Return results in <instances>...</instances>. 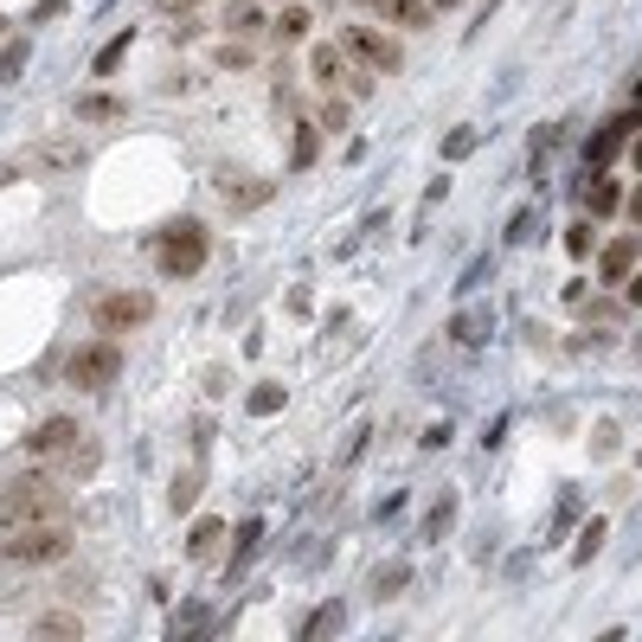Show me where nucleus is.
Here are the masks:
<instances>
[{
  "mask_svg": "<svg viewBox=\"0 0 642 642\" xmlns=\"http://www.w3.org/2000/svg\"><path fill=\"white\" fill-rule=\"evenodd\" d=\"M193 501H200V469H180V476H174V489H167V507H174V514H187Z\"/></svg>",
  "mask_w": 642,
  "mask_h": 642,
  "instance_id": "bb28decb",
  "label": "nucleus"
},
{
  "mask_svg": "<svg viewBox=\"0 0 642 642\" xmlns=\"http://www.w3.org/2000/svg\"><path fill=\"white\" fill-rule=\"evenodd\" d=\"M129 46H136V26H123V33H116V39H110V46L97 52V65H90V72H97V77H110L116 65H123V59H129Z\"/></svg>",
  "mask_w": 642,
  "mask_h": 642,
  "instance_id": "393cba45",
  "label": "nucleus"
},
{
  "mask_svg": "<svg viewBox=\"0 0 642 642\" xmlns=\"http://www.w3.org/2000/svg\"><path fill=\"white\" fill-rule=\"evenodd\" d=\"M213 193H218V206L238 218V213H264V206L277 200V180L244 174V167H218V174H213Z\"/></svg>",
  "mask_w": 642,
  "mask_h": 642,
  "instance_id": "423d86ee",
  "label": "nucleus"
},
{
  "mask_svg": "<svg viewBox=\"0 0 642 642\" xmlns=\"http://www.w3.org/2000/svg\"><path fill=\"white\" fill-rule=\"evenodd\" d=\"M630 167L642 174V129H637V142H630Z\"/></svg>",
  "mask_w": 642,
  "mask_h": 642,
  "instance_id": "ea45409f",
  "label": "nucleus"
},
{
  "mask_svg": "<svg viewBox=\"0 0 642 642\" xmlns=\"http://www.w3.org/2000/svg\"><path fill=\"white\" fill-rule=\"evenodd\" d=\"M430 13H437L430 0H392V20H386V26H405V33H425V26H430Z\"/></svg>",
  "mask_w": 642,
  "mask_h": 642,
  "instance_id": "b1692460",
  "label": "nucleus"
},
{
  "mask_svg": "<svg viewBox=\"0 0 642 642\" xmlns=\"http://www.w3.org/2000/svg\"><path fill=\"white\" fill-rule=\"evenodd\" d=\"M637 129H642V110H624V116H610V123H604V129H597V136L584 142V167H591V174H597V167H610V161H617L624 148L637 142Z\"/></svg>",
  "mask_w": 642,
  "mask_h": 642,
  "instance_id": "6e6552de",
  "label": "nucleus"
},
{
  "mask_svg": "<svg viewBox=\"0 0 642 642\" xmlns=\"http://www.w3.org/2000/svg\"><path fill=\"white\" fill-rule=\"evenodd\" d=\"M450 161H463V154H476V129H450V142H443Z\"/></svg>",
  "mask_w": 642,
  "mask_h": 642,
  "instance_id": "2f4dec72",
  "label": "nucleus"
},
{
  "mask_svg": "<svg viewBox=\"0 0 642 642\" xmlns=\"http://www.w3.org/2000/svg\"><path fill=\"white\" fill-rule=\"evenodd\" d=\"M584 213H591V218L624 213V187H617V180H610L604 167H597V174H591V187H584Z\"/></svg>",
  "mask_w": 642,
  "mask_h": 642,
  "instance_id": "4468645a",
  "label": "nucleus"
},
{
  "mask_svg": "<svg viewBox=\"0 0 642 642\" xmlns=\"http://www.w3.org/2000/svg\"><path fill=\"white\" fill-rule=\"evenodd\" d=\"M637 110H642V84H637Z\"/></svg>",
  "mask_w": 642,
  "mask_h": 642,
  "instance_id": "79ce46f5",
  "label": "nucleus"
},
{
  "mask_svg": "<svg viewBox=\"0 0 642 642\" xmlns=\"http://www.w3.org/2000/svg\"><path fill=\"white\" fill-rule=\"evenodd\" d=\"M578 309H584V322H597V328H610V322L624 315V302H610V295H604V302H578Z\"/></svg>",
  "mask_w": 642,
  "mask_h": 642,
  "instance_id": "c756f323",
  "label": "nucleus"
},
{
  "mask_svg": "<svg viewBox=\"0 0 642 642\" xmlns=\"http://www.w3.org/2000/svg\"><path fill=\"white\" fill-rule=\"evenodd\" d=\"M597 546H604V520H591V527H584V540H578V559H591Z\"/></svg>",
  "mask_w": 642,
  "mask_h": 642,
  "instance_id": "f704fd0d",
  "label": "nucleus"
},
{
  "mask_svg": "<svg viewBox=\"0 0 642 642\" xmlns=\"http://www.w3.org/2000/svg\"><path fill=\"white\" fill-rule=\"evenodd\" d=\"M123 379V341L116 335H97V341H77L65 354V386L77 392H110Z\"/></svg>",
  "mask_w": 642,
  "mask_h": 642,
  "instance_id": "39448f33",
  "label": "nucleus"
},
{
  "mask_svg": "<svg viewBox=\"0 0 642 642\" xmlns=\"http://www.w3.org/2000/svg\"><path fill=\"white\" fill-rule=\"evenodd\" d=\"M437 7H463V0H437Z\"/></svg>",
  "mask_w": 642,
  "mask_h": 642,
  "instance_id": "a19ab883",
  "label": "nucleus"
},
{
  "mask_svg": "<svg viewBox=\"0 0 642 642\" xmlns=\"http://www.w3.org/2000/svg\"><path fill=\"white\" fill-rule=\"evenodd\" d=\"M360 7H366L373 20H392V0H360Z\"/></svg>",
  "mask_w": 642,
  "mask_h": 642,
  "instance_id": "58836bf2",
  "label": "nucleus"
},
{
  "mask_svg": "<svg viewBox=\"0 0 642 642\" xmlns=\"http://www.w3.org/2000/svg\"><path fill=\"white\" fill-rule=\"evenodd\" d=\"M450 527H456V495H443V501L425 514V540H443Z\"/></svg>",
  "mask_w": 642,
  "mask_h": 642,
  "instance_id": "cd10ccee",
  "label": "nucleus"
},
{
  "mask_svg": "<svg viewBox=\"0 0 642 642\" xmlns=\"http://www.w3.org/2000/svg\"><path fill=\"white\" fill-rule=\"evenodd\" d=\"M84 315H90V328L97 335H136L154 322V295L148 289H90V302H84Z\"/></svg>",
  "mask_w": 642,
  "mask_h": 642,
  "instance_id": "20e7f679",
  "label": "nucleus"
},
{
  "mask_svg": "<svg viewBox=\"0 0 642 642\" xmlns=\"http://www.w3.org/2000/svg\"><path fill=\"white\" fill-rule=\"evenodd\" d=\"M213 65H218V72H251V65H257V52H251L244 39H231V33H225V39L213 46Z\"/></svg>",
  "mask_w": 642,
  "mask_h": 642,
  "instance_id": "412c9836",
  "label": "nucleus"
},
{
  "mask_svg": "<svg viewBox=\"0 0 642 642\" xmlns=\"http://www.w3.org/2000/svg\"><path fill=\"white\" fill-rule=\"evenodd\" d=\"M52 469H59V476H65V482H90V476H97V469H103V443H97V437H90V430H84V443H77L72 456H59V463H52Z\"/></svg>",
  "mask_w": 642,
  "mask_h": 642,
  "instance_id": "ddd939ff",
  "label": "nucleus"
},
{
  "mask_svg": "<svg viewBox=\"0 0 642 642\" xmlns=\"http://www.w3.org/2000/svg\"><path fill=\"white\" fill-rule=\"evenodd\" d=\"M322 630H341V610H335V604H328V610H315V617L302 624V637H322Z\"/></svg>",
  "mask_w": 642,
  "mask_h": 642,
  "instance_id": "473e14b6",
  "label": "nucleus"
},
{
  "mask_svg": "<svg viewBox=\"0 0 642 642\" xmlns=\"http://www.w3.org/2000/svg\"><path fill=\"white\" fill-rule=\"evenodd\" d=\"M26 167H33V174H77V167H84V142H77V136H52V142L33 148Z\"/></svg>",
  "mask_w": 642,
  "mask_h": 642,
  "instance_id": "f8f14e48",
  "label": "nucleus"
},
{
  "mask_svg": "<svg viewBox=\"0 0 642 642\" xmlns=\"http://www.w3.org/2000/svg\"><path fill=\"white\" fill-rule=\"evenodd\" d=\"M405 578H412V566H405V559L379 566V571H373V597H379V604H386V597H399V591H405Z\"/></svg>",
  "mask_w": 642,
  "mask_h": 642,
  "instance_id": "a878e982",
  "label": "nucleus"
},
{
  "mask_svg": "<svg viewBox=\"0 0 642 642\" xmlns=\"http://www.w3.org/2000/svg\"><path fill=\"white\" fill-rule=\"evenodd\" d=\"M77 443H84V425H77V418H65V412H59V418H39V425H33V437H26V450H33L39 463L72 456Z\"/></svg>",
  "mask_w": 642,
  "mask_h": 642,
  "instance_id": "9d476101",
  "label": "nucleus"
},
{
  "mask_svg": "<svg viewBox=\"0 0 642 642\" xmlns=\"http://www.w3.org/2000/svg\"><path fill=\"white\" fill-rule=\"evenodd\" d=\"M72 546H77L72 520L7 527V540H0V566H59V559H72Z\"/></svg>",
  "mask_w": 642,
  "mask_h": 642,
  "instance_id": "7ed1b4c3",
  "label": "nucleus"
},
{
  "mask_svg": "<svg viewBox=\"0 0 642 642\" xmlns=\"http://www.w3.org/2000/svg\"><path fill=\"white\" fill-rule=\"evenodd\" d=\"M20 65H26V39H13V46L0 52V84H7V77L20 72Z\"/></svg>",
  "mask_w": 642,
  "mask_h": 642,
  "instance_id": "72a5a7b5",
  "label": "nucleus"
},
{
  "mask_svg": "<svg viewBox=\"0 0 642 642\" xmlns=\"http://www.w3.org/2000/svg\"><path fill=\"white\" fill-rule=\"evenodd\" d=\"M309 26H315V13H309V7H284V13L270 20V33H277L284 46H302V39H309Z\"/></svg>",
  "mask_w": 642,
  "mask_h": 642,
  "instance_id": "aec40b11",
  "label": "nucleus"
},
{
  "mask_svg": "<svg viewBox=\"0 0 642 642\" xmlns=\"http://www.w3.org/2000/svg\"><path fill=\"white\" fill-rule=\"evenodd\" d=\"M315 123H322V136H341V129H348V123H354V103H348V97H335V90H328V97H322V110H315Z\"/></svg>",
  "mask_w": 642,
  "mask_h": 642,
  "instance_id": "4be33fe9",
  "label": "nucleus"
},
{
  "mask_svg": "<svg viewBox=\"0 0 642 642\" xmlns=\"http://www.w3.org/2000/svg\"><path fill=\"white\" fill-rule=\"evenodd\" d=\"M315 161H322V123H302V129H295V148H289V167L309 174Z\"/></svg>",
  "mask_w": 642,
  "mask_h": 642,
  "instance_id": "6ab92c4d",
  "label": "nucleus"
},
{
  "mask_svg": "<svg viewBox=\"0 0 642 642\" xmlns=\"http://www.w3.org/2000/svg\"><path fill=\"white\" fill-rule=\"evenodd\" d=\"M218 546H225V520H193V533H187V559H218Z\"/></svg>",
  "mask_w": 642,
  "mask_h": 642,
  "instance_id": "f3484780",
  "label": "nucleus"
},
{
  "mask_svg": "<svg viewBox=\"0 0 642 642\" xmlns=\"http://www.w3.org/2000/svg\"><path fill=\"white\" fill-rule=\"evenodd\" d=\"M225 33H231V39H257V33H270V20H264L257 0H231V7H225Z\"/></svg>",
  "mask_w": 642,
  "mask_h": 642,
  "instance_id": "2eb2a0df",
  "label": "nucleus"
},
{
  "mask_svg": "<svg viewBox=\"0 0 642 642\" xmlns=\"http://www.w3.org/2000/svg\"><path fill=\"white\" fill-rule=\"evenodd\" d=\"M13 180H26V161L13 167V161H0V187H13Z\"/></svg>",
  "mask_w": 642,
  "mask_h": 642,
  "instance_id": "e433bc0d",
  "label": "nucleus"
},
{
  "mask_svg": "<svg viewBox=\"0 0 642 642\" xmlns=\"http://www.w3.org/2000/svg\"><path fill=\"white\" fill-rule=\"evenodd\" d=\"M33 637H84V617L77 610H46V617H33Z\"/></svg>",
  "mask_w": 642,
  "mask_h": 642,
  "instance_id": "5701e85b",
  "label": "nucleus"
},
{
  "mask_svg": "<svg viewBox=\"0 0 642 642\" xmlns=\"http://www.w3.org/2000/svg\"><path fill=\"white\" fill-rule=\"evenodd\" d=\"M284 412V386H257L251 392V418H277Z\"/></svg>",
  "mask_w": 642,
  "mask_h": 642,
  "instance_id": "c85d7f7f",
  "label": "nucleus"
},
{
  "mask_svg": "<svg viewBox=\"0 0 642 642\" xmlns=\"http://www.w3.org/2000/svg\"><path fill=\"white\" fill-rule=\"evenodd\" d=\"M148 257H154V270H161L167 284H193V277L213 264V231H206V218L180 213V218H167L161 231H148Z\"/></svg>",
  "mask_w": 642,
  "mask_h": 642,
  "instance_id": "f03ea898",
  "label": "nucleus"
},
{
  "mask_svg": "<svg viewBox=\"0 0 642 642\" xmlns=\"http://www.w3.org/2000/svg\"><path fill=\"white\" fill-rule=\"evenodd\" d=\"M624 302H630V309H642V264H637V277L624 284Z\"/></svg>",
  "mask_w": 642,
  "mask_h": 642,
  "instance_id": "c9c22d12",
  "label": "nucleus"
},
{
  "mask_svg": "<svg viewBox=\"0 0 642 642\" xmlns=\"http://www.w3.org/2000/svg\"><path fill=\"white\" fill-rule=\"evenodd\" d=\"M559 244H566V257H578V264H584V257H597V218H591V213H584V218H571Z\"/></svg>",
  "mask_w": 642,
  "mask_h": 642,
  "instance_id": "a211bd4d",
  "label": "nucleus"
},
{
  "mask_svg": "<svg viewBox=\"0 0 642 642\" xmlns=\"http://www.w3.org/2000/svg\"><path fill=\"white\" fill-rule=\"evenodd\" d=\"M309 77H315L322 90L348 84V77H354V52H348L341 39H315V46H309Z\"/></svg>",
  "mask_w": 642,
  "mask_h": 642,
  "instance_id": "9b49d317",
  "label": "nucleus"
},
{
  "mask_svg": "<svg viewBox=\"0 0 642 642\" xmlns=\"http://www.w3.org/2000/svg\"><path fill=\"white\" fill-rule=\"evenodd\" d=\"M637 264H642V231H624V238L597 244V284L604 289H624L637 277Z\"/></svg>",
  "mask_w": 642,
  "mask_h": 642,
  "instance_id": "1a4fd4ad",
  "label": "nucleus"
},
{
  "mask_svg": "<svg viewBox=\"0 0 642 642\" xmlns=\"http://www.w3.org/2000/svg\"><path fill=\"white\" fill-rule=\"evenodd\" d=\"M482 328H489V315H456V322H450V335H456L463 348H469V341H482Z\"/></svg>",
  "mask_w": 642,
  "mask_h": 642,
  "instance_id": "7c9ffc66",
  "label": "nucleus"
},
{
  "mask_svg": "<svg viewBox=\"0 0 642 642\" xmlns=\"http://www.w3.org/2000/svg\"><path fill=\"white\" fill-rule=\"evenodd\" d=\"M0 33H7V13H0Z\"/></svg>",
  "mask_w": 642,
  "mask_h": 642,
  "instance_id": "37998d69",
  "label": "nucleus"
},
{
  "mask_svg": "<svg viewBox=\"0 0 642 642\" xmlns=\"http://www.w3.org/2000/svg\"><path fill=\"white\" fill-rule=\"evenodd\" d=\"M39 520H72V495L59 469H26L0 482V533L7 527H39Z\"/></svg>",
  "mask_w": 642,
  "mask_h": 642,
  "instance_id": "f257e3e1",
  "label": "nucleus"
},
{
  "mask_svg": "<svg viewBox=\"0 0 642 642\" xmlns=\"http://www.w3.org/2000/svg\"><path fill=\"white\" fill-rule=\"evenodd\" d=\"M624 213H630V225H637V231H642V187H637V193H630V200H624Z\"/></svg>",
  "mask_w": 642,
  "mask_h": 642,
  "instance_id": "4c0bfd02",
  "label": "nucleus"
},
{
  "mask_svg": "<svg viewBox=\"0 0 642 642\" xmlns=\"http://www.w3.org/2000/svg\"><path fill=\"white\" fill-rule=\"evenodd\" d=\"M116 116H129L123 97H110V90H84L77 97V123H116Z\"/></svg>",
  "mask_w": 642,
  "mask_h": 642,
  "instance_id": "dca6fc26",
  "label": "nucleus"
},
{
  "mask_svg": "<svg viewBox=\"0 0 642 642\" xmlns=\"http://www.w3.org/2000/svg\"><path fill=\"white\" fill-rule=\"evenodd\" d=\"M341 46L354 52L366 72H379V77H399V72H405L399 39H392V33H379V26H348V33H341Z\"/></svg>",
  "mask_w": 642,
  "mask_h": 642,
  "instance_id": "0eeeda50",
  "label": "nucleus"
}]
</instances>
